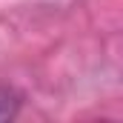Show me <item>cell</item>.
Segmentation results:
<instances>
[{"mask_svg": "<svg viewBox=\"0 0 123 123\" xmlns=\"http://www.w3.org/2000/svg\"><path fill=\"white\" fill-rule=\"evenodd\" d=\"M20 115V94L12 86H0V123H9Z\"/></svg>", "mask_w": 123, "mask_h": 123, "instance_id": "obj_1", "label": "cell"}]
</instances>
